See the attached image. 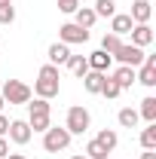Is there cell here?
Returning a JSON list of instances; mask_svg holds the SVG:
<instances>
[{"label":"cell","mask_w":156,"mask_h":159,"mask_svg":"<svg viewBox=\"0 0 156 159\" xmlns=\"http://www.w3.org/2000/svg\"><path fill=\"white\" fill-rule=\"evenodd\" d=\"M95 16H104V19H113L117 16V3L113 0H95Z\"/></svg>","instance_id":"22"},{"label":"cell","mask_w":156,"mask_h":159,"mask_svg":"<svg viewBox=\"0 0 156 159\" xmlns=\"http://www.w3.org/2000/svg\"><path fill=\"white\" fill-rule=\"evenodd\" d=\"M141 159H156V150H144V156Z\"/></svg>","instance_id":"31"},{"label":"cell","mask_w":156,"mask_h":159,"mask_svg":"<svg viewBox=\"0 0 156 159\" xmlns=\"http://www.w3.org/2000/svg\"><path fill=\"white\" fill-rule=\"evenodd\" d=\"M67 67H71L74 77H86V74H89V61H86V55H71V58H67Z\"/></svg>","instance_id":"18"},{"label":"cell","mask_w":156,"mask_h":159,"mask_svg":"<svg viewBox=\"0 0 156 159\" xmlns=\"http://www.w3.org/2000/svg\"><path fill=\"white\" fill-rule=\"evenodd\" d=\"M28 125H31V132H46L49 129V101L46 98H34L28 101Z\"/></svg>","instance_id":"2"},{"label":"cell","mask_w":156,"mask_h":159,"mask_svg":"<svg viewBox=\"0 0 156 159\" xmlns=\"http://www.w3.org/2000/svg\"><path fill=\"white\" fill-rule=\"evenodd\" d=\"M104 77H107V74H101V70H89V74L83 77V86H86V92L98 95V92H101V86H104Z\"/></svg>","instance_id":"16"},{"label":"cell","mask_w":156,"mask_h":159,"mask_svg":"<svg viewBox=\"0 0 156 159\" xmlns=\"http://www.w3.org/2000/svg\"><path fill=\"white\" fill-rule=\"evenodd\" d=\"M86 61H89V70H101V74H107V67H110V55L104 52V49H98V52H92V55H86Z\"/></svg>","instance_id":"12"},{"label":"cell","mask_w":156,"mask_h":159,"mask_svg":"<svg viewBox=\"0 0 156 159\" xmlns=\"http://www.w3.org/2000/svg\"><path fill=\"white\" fill-rule=\"evenodd\" d=\"M71 138H74V135H71L67 129H52V125H49V129L43 132V150H46V153H58V150H67Z\"/></svg>","instance_id":"4"},{"label":"cell","mask_w":156,"mask_h":159,"mask_svg":"<svg viewBox=\"0 0 156 159\" xmlns=\"http://www.w3.org/2000/svg\"><path fill=\"white\" fill-rule=\"evenodd\" d=\"M141 86L153 89L156 86V55H144V64H141V74H135Z\"/></svg>","instance_id":"8"},{"label":"cell","mask_w":156,"mask_h":159,"mask_svg":"<svg viewBox=\"0 0 156 159\" xmlns=\"http://www.w3.org/2000/svg\"><path fill=\"white\" fill-rule=\"evenodd\" d=\"M119 43H122V40H119L117 34H104V40H101V49H104L107 55H113V52H117V46H119Z\"/></svg>","instance_id":"25"},{"label":"cell","mask_w":156,"mask_h":159,"mask_svg":"<svg viewBox=\"0 0 156 159\" xmlns=\"http://www.w3.org/2000/svg\"><path fill=\"white\" fill-rule=\"evenodd\" d=\"M67 58H71V49H67V43H52L49 46V64H67Z\"/></svg>","instance_id":"13"},{"label":"cell","mask_w":156,"mask_h":159,"mask_svg":"<svg viewBox=\"0 0 156 159\" xmlns=\"http://www.w3.org/2000/svg\"><path fill=\"white\" fill-rule=\"evenodd\" d=\"M77 6H80V0H58L61 12H77Z\"/></svg>","instance_id":"28"},{"label":"cell","mask_w":156,"mask_h":159,"mask_svg":"<svg viewBox=\"0 0 156 159\" xmlns=\"http://www.w3.org/2000/svg\"><path fill=\"white\" fill-rule=\"evenodd\" d=\"M117 119H119V125H122V129H135L141 116H138V110H132V107H122Z\"/></svg>","instance_id":"20"},{"label":"cell","mask_w":156,"mask_h":159,"mask_svg":"<svg viewBox=\"0 0 156 159\" xmlns=\"http://www.w3.org/2000/svg\"><path fill=\"white\" fill-rule=\"evenodd\" d=\"M58 37H61V43H86L89 40V31L71 21V25H61L58 28Z\"/></svg>","instance_id":"7"},{"label":"cell","mask_w":156,"mask_h":159,"mask_svg":"<svg viewBox=\"0 0 156 159\" xmlns=\"http://www.w3.org/2000/svg\"><path fill=\"white\" fill-rule=\"evenodd\" d=\"M6 159H25V156H21V153H9Z\"/></svg>","instance_id":"32"},{"label":"cell","mask_w":156,"mask_h":159,"mask_svg":"<svg viewBox=\"0 0 156 159\" xmlns=\"http://www.w3.org/2000/svg\"><path fill=\"white\" fill-rule=\"evenodd\" d=\"M153 16V9H150V0H135L132 3V12H129V19L135 21V25H147Z\"/></svg>","instance_id":"10"},{"label":"cell","mask_w":156,"mask_h":159,"mask_svg":"<svg viewBox=\"0 0 156 159\" xmlns=\"http://www.w3.org/2000/svg\"><path fill=\"white\" fill-rule=\"evenodd\" d=\"M110 80L117 83L119 89H132V83H135L138 77H135V67H126V64H119V70H117Z\"/></svg>","instance_id":"14"},{"label":"cell","mask_w":156,"mask_h":159,"mask_svg":"<svg viewBox=\"0 0 156 159\" xmlns=\"http://www.w3.org/2000/svg\"><path fill=\"white\" fill-rule=\"evenodd\" d=\"M129 34H132V46H141V49H144V46L153 43V28H150V25H135Z\"/></svg>","instance_id":"11"},{"label":"cell","mask_w":156,"mask_h":159,"mask_svg":"<svg viewBox=\"0 0 156 159\" xmlns=\"http://www.w3.org/2000/svg\"><path fill=\"white\" fill-rule=\"evenodd\" d=\"M141 147L144 150H156V122H147V129L141 132Z\"/></svg>","instance_id":"21"},{"label":"cell","mask_w":156,"mask_h":159,"mask_svg":"<svg viewBox=\"0 0 156 159\" xmlns=\"http://www.w3.org/2000/svg\"><path fill=\"white\" fill-rule=\"evenodd\" d=\"M119 92H122V89H119L117 83H113L110 77H104V86H101V95H104V98H117Z\"/></svg>","instance_id":"26"},{"label":"cell","mask_w":156,"mask_h":159,"mask_svg":"<svg viewBox=\"0 0 156 159\" xmlns=\"http://www.w3.org/2000/svg\"><path fill=\"white\" fill-rule=\"evenodd\" d=\"M95 141L101 144V147H104V150H107V153H110V150H113V147L119 144V138H117V132H113V129H101Z\"/></svg>","instance_id":"19"},{"label":"cell","mask_w":156,"mask_h":159,"mask_svg":"<svg viewBox=\"0 0 156 159\" xmlns=\"http://www.w3.org/2000/svg\"><path fill=\"white\" fill-rule=\"evenodd\" d=\"M3 104H6V101H3V95H0V110H3Z\"/></svg>","instance_id":"34"},{"label":"cell","mask_w":156,"mask_h":159,"mask_svg":"<svg viewBox=\"0 0 156 159\" xmlns=\"http://www.w3.org/2000/svg\"><path fill=\"white\" fill-rule=\"evenodd\" d=\"M0 95H3V101H6V104H28L34 92H31V86H25L21 80H6Z\"/></svg>","instance_id":"3"},{"label":"cell","mask_w":156,"mask_h":159,"mask_svg":"<svg viewBox=\"0 0 156 159\" xmlns=\"http://www.w3.org/2000/svg\"><path fill=\"white\" fill-rule=\"evenodd\" d=\"M138 116H144L147 122H156V98H153V95L141 101V113H138Z\"/></svg>","instance_id":"23"},{"label":"cell","mask_w":156,"mask_h":159,"mask_svg":"<svg viewBox=\"0 0 156 159\" xmlns=\"http://www.w3.org/2000/svg\"><path fill=\"white\" fill-rule=\"evenodd\" d=\"M71 159H89V156H86V153H83V156H71Z\"/></svg>","instance_id":"33"},{"label":"cell","mask_w":156,"mask_h":159,"mask_svg":"<svg viewBox=\"0 0 156 159\" xmlns=\"http://www.w3.org/2000/svg\"><path fill=\"white\" fill-rule=\"evenodd\" d=\"M89 122H92L89 110L77 104V107H71V110H67V125H64V129H67L71 135H83V132H89Z\"/></svg>","instance_id":"6"},{"label":"cell","mask_w":156,"mask_h":159,"mask_svg":"<svg viewBox=\"0 0 156 159\" xmlns=\"http://www.w3.org/2000/svg\"><path fill=\"white\" fill-rule=\"evenodd\" d=\"M6 156H9V144L0 138V159H6Z\"/></svg>","instance_id":"30"},{"label":"cell","mask_w":156,"mask_h":159,"mask_svg":"<svg viewBox=\"0 0 156 159\" xmlns=\"http://www.w3.org/2000/svg\"><path fill=\"white\" fill-rule=\"evenodd\" d=\"M6 135H9V141H16V144H28L34 132H31V125H28L25 119H12V122H9V132H6Z\"/></svg>","instance_id":"9"},{"label":"cell","mask_w":156,"mask_h":159,"mask_svg":"<svg viewBox=\"0 0 156 159\" xmlns=\"http://www.w3.org/2000/svg\"><path fill=\"white\" fill-rule=\"evenodd\" d=\"M12 19H16L12 3H0V25H12Z\"/></svg>","instance_id":"27"},{"label":"cell","mask_w":156,"mask_h":159,"mask_svg":"<svg viewBox=\"0 0 156 159\" xmlns=\"http://www.w3.org/2000/svg\"><path fill=\"white\" fill-rule=\"evenodd\" d=\"M6 132H9V119H6V116H3V113H0V138H3Z\"/></svg>","instance_id":"29"},{"label":"cell","mask_w":156,"mask_h":159,"mask_svg":"<svg viewBox=\"0 0 156 159\" xmlns=\"http://www.w3.org/2000/svg\"><path fill=\"white\" fill-rule=\"evenodd\" d=\"M74 16H77V21H74V25H80V28H86V31H89V28L95 25V19H98L92 6H77V12H74Z\"/></svg>","instance_id":"17"},{"label":"cell","mask_w":156,"mask_h":159,"mask_svg":"<svg viewBox=\"0 0 156 159\" xmlns=\"http://www.w3.org/2000/svg\"><path fill=\"white\" fill-rule=\"evenodd\" d=\"M58 67L55 64H43L40 67V77H37V83H34V92H37V98H55L61 92V83H58Z\"/></svg>","instance_id":"1"},{"label":"cell","mask_w":156,"mask_h":159,"mask_svg":"<svg viewBox=\"0 0 156 159\" xmlns=\"http://www.w3.org/2000/svg\"><path fill=\"white\" fill-rule=\"evenodd\" d=\"M135 28V21L129 19V16H122V12H117L113 19H110V34H117V37H122V34H129Z\"/></svg>","instance_id":"15"},{"label":"cell","mask_w":156,"mask_h":159,"mask_svg":"<svg viewBox=\"0 0 156 159\" xmlns=\"http://www.w3.org/2000/svg\"><path fill=\"white\" fill-rule=\"evenodd\" d=\"M86 156L89 159H107V150H104L98 141H89V144H86Z\"/></svg>","instance_id":"24"},{"label":"cell","mask_w":156,"mask_h":159,"mask_svg":"<svg viewBox=\"0 0 156 159\" xmlns=\"http://www.w3.org/2000/svg\"><path fill=\"white\" fill-rule=\"evenodd\" d=\"M110 58H117L119 64H126V67H138V64H144V49H141V46H132V43H119L117 52H113Z\"/></svg>","instance_id":"5"},{"label":"cell","mask_w":156,"mask_h":159,"mask_svg":"<svg viewBox=\"0 0 156 159\" xmlns=\"http://www.w3.org/2000/svg\"><path fill=\"white\" fill-rule=\"evenodd\" d=\"M0 3H12V0H0Z\"/></svg>","instance_id":"35"}]
</instances>
